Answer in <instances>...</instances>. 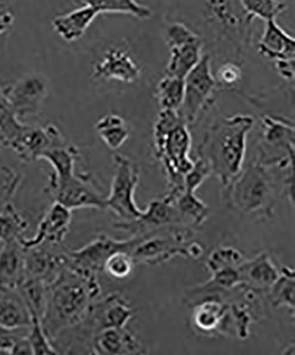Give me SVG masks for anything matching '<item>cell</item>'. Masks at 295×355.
<instances>
[{"mask_svg":"<svg viewBox=\"0 0 295 355\" xmlns=\"http://www.w3.org/2000/svg\"><path fill=\"white\" fill-rule=\"evenodd\" d=\"M27 338L33 354H58L37 317H31Z\"/></svg>","mask_w":295,"mask_h":355,"instance_id":"f35d334b","label":"cell"},{"mask_svg":"<svg viewBox=\"0 0 295 355\" xmlns=\"http://www.w3.org/2000/svg\"><path fill=\"white\" fill-rule=\"evenodd\" d=\"M68 250L64 244H40L26 249L25 278L50 284L65 268Z\"/></svg>","mask_w":295,"mask_h":355,"instance_id":"2e32d148","label":"cell"},{"mask_svg":"<svg viewBox=\"0 0 295 355\" xmlns=\"http://www.w3.org/2000/svg\"><path fill=\"white\" fill-rule=\"evenodd\" d=\"M25 255L21 242L0 245V290H17L24 281Z\"/></svg>","mask_w":295,"mask_h":355,"instance_id":"603a6c76","label":"cell"},{"mask_svg":"<svg viewBox=\"0 0 295 355\" xmlns=\"http://www.w3.org/2000/svg\"><path fill=\"white\" fill-rule=\"evenodd\" d=\"M15 17L8 8L0 6V35L8 33L14 26Z\"/></svg>","mask_w":295,"mask_h":355,"instance_id":"ee69618b","label":"cell"},{"mask_svg":"<svg viewBox=\"0 0 295 355\" xmlns=\"http://www.w3.org/2000/svg\"><path fill=\"white\" fill-rule=\"evenodd\" d=\"M30 324V311L18 290H0V325L18 329Z\"/></svg>","mask_w":295,"mask_h":355,"instance_id":"d4e9b609","label":"cell"},{"mask_svg":"<svg viewBox=\"0 0 295 355\" xmlns=\"http://www.w3.org/2000/svg\"><path fill=\"white\" fill-rule=\"evenodd\" d=\"M149 233L133 236L126 240H117L109 234H100L82 248L69 250L68 265L84 274L98 275L103 272L105 263L111 255L117 252L132 253Z\"/></svg>","mask_w":295,"mask_h":355,"instance_id":"8fae6325","label":"cell"},{"mask_svg":"<svg viewBox=\"0 0 295 355\" xmlns=\"http://www.w3.org/2000/svg\"><path fill=\"white\" fill-rule=\"evenodd\" d=\"M144 345L125 328L103 329L94 336L91 354L120 355L145 354Z\"/></svg>","mask_w":295,"mask_h":355,"instance_id":"d6986e66","label":"cell"},{"mask_svg":"<svg viewBox=\"0 0 295 355\" xmlns=\"http://www.w3.org/2000/svg\"><path fill=\"white\" fill-rule=\"evenodd\" d=\"M44 191L53 202H59L71 211L85 208L106 209V196L88 173H75L62 182H47Z\"/></svg>","mask_w":295,"mask_h":355,"instance_id":"7c38bea8","label":"cell"},{"mask_svg":"<svg viewBox=\"0 0 295 355\" xmlns=\"http://www.w3.org/2000/svg\"><path fill=\"white\" fill-rule=\"evenodd\" d=\"M275 68L285 80H294L295 74V60L288 61H278L274 62Z\"/></svg>","mask_w":295,"mask_h":355,"instance_id":"7bdbcfd3","label":"cell"},{"mask_svg":"<svg viewBox=\"0 0 295 355\" xmlns=\"http://www.w3.org/2000/svg\"><path fill=\"white\" fill-rule=\"evenodd\" d=\"M68 144L65 136L53 123L46 125H25L17 138L8 145L24 163L41 160L44 153Z\"/></svg>","mask_w":295,"mask_h":355,"instance_id":"9a60e30c","label":"cell"},{"mask_svg":"<svg viewBox=\"0 0 295 355\" xmlns=\"http://www.w3.org/2000/svg\"><path fill=\"white\" fill-rule=\"evenodd\" d=\"M193 139L179 110H161L154 126V150L167 180L168 189L184 187L191 170Z\"/></svg>","mask_w":295,"mask_h":355,"instance_id":"277c9868","label":"cell"},{"mask_svg":"<svg viewBox=\"0 0 295 355\" xmlns=\"http://www.w3.org/2000/svg\"><path fill=\"white\" fill-rule=\"evenodd\" d=\"M98 275H87L68 265L46 285V306L41 323L50 341L84 319L100 296Z\"/></svg>","mask_w":295,"mask_h":355,"instance_id":"6da1fadb","label":"cell"},{"mask_svg":"<svg viewBox=\"0 0 295 355\" xmlns=\"http://www.w3.org/2000/svg\"><path fill=\"white\" fill-rule=\"evenodd\" d=\"M185 94V79L165 75L157 85V98L161 110H179Z\"/></svg>","mask_w":295,"mask_h":355,"instance_id":"1f68e13d","label":"cell"},{"mask_svg":"<svg viewBox=\"0 0 295 355\" xmlns=\"http://www.w3.org/2000/svg\"><path fill=\"white\" fill-rule=\"evenodd\" d=\"M94 128L104 144L112 150H119L131 133L125 119L114 113L107 114L98 119Z\"/></svg>","mask_w":295,"mask_h":355,"instance_id":"83f0119b","label":"cell"},{"mask_svg":"<svg viewBox=\"0 0 295 355\" xmlns=\"http://www.w3.org/2000/svg\"><path fill=\"white\" fill-rule=\"evenodd\" d=\"M294 269L283 266L276 283L266 293V299L274 309L287 307L294 309Z\"/></svg>","mask_w":295,"mask_h":355,"instance_id":"f546056e","label":"cell"},{"mask_svg":"<svg viewBox=\"0 0 295 355\" xmlns=\"http://www.w3.org/2000/svg\"><path fill=\"white\" fill-rule=\"evenodd\" d=\"M165 37L170 50L165 75L185 78L201 61L204 40L180 21L171 22Z\"/></svg>","mask_w":295,"mask_h":355,"instance_id":"30bf717a","label":"cell"},{"mask_svg":"<svg viewBox=\"0 0 295 355\" xmlns=\"http://www.w3.org/2000/svg\"><path fill=\"white\" fill-rule=\"evenodd\" d=\"M30 223L14 205L0 211V243L21 242L25 237Z\"/></svg>","mask_w":295,"mask_h":355,"instance_id":"f1b7e54d","label":"cell"},{"mask_svg":"<svg viewBox=\"0 0 295 355\" xmlns=\"http://www.w3.org/2000/svg\"><path fill=\"white\" fill-rule=\"evenodd\" d=\"M91 76L96 80L134 84L141 77V69L128 51L112 47L95 62Z\"/></svg>","mask_w":295,"mask_h":355,"instance_id":"e0dca14e","label":"cell"},{"mask_svg":"<svg viewBox=\"0 0 295 355\" xmlns=\"http://www.w3.org/2000/svg\"><path fill=\"white\" fill-rule=\"evenodd\" d=\"M79 154L78 148L69 142L44 153L41 160L48 162L53 171L49 176L48 182H64L74 175L75 162L79 158Z\"/></svg>","mask_w":295,"mask_h":355,"instance_id":"484cf974","label":"cell"},{"mask_svg":"<svg viewBox=\"0 0 295 355\" xmlns=\"http://www.w3.org/2000/svg\"><path fill=\"white\" fill-rule=\"evenodd\" d=\"M84 5L96 9L100 14H123L148 20L153 11L148 6L139 4L136 0H81Z\"/></svg>","mask_w":295,"mask_h":355,"instance_id":"4dcf8cb0","label":"cell"},{"mask_svg":"<svg viewBox=\"0 0 295 355\" xmlns=\"http://www.w3.org/2000/svg\"><path fill=\"white\" fill-rule=\"evenodd\" d=\"M238 271L241 284L262 293H267L280 275L277 265L266 252L260 253L250 261L245 259Z\"/></svg>","mask_w":295,"mask_h":355,"instance_id":"7402d4cb","label":"cell"},{"mask_svg":"<svg viewBox=\"0 0 295 355\" xmlns=\"http://www.w3.org/2000/svg\"><path fill=\"white\" fill-rule=\"evenodd\" d=\"M211 175L212 171L208 162L197 155L191 170L184 178V188L187 191L195 192Z\"/></svg>","mask_w":295,"mask_h":355,"instance_id":"ab89813d","label":"cell"},{"mask_svg":"<svg viewBox=\"0 0 295 355\" xmlns=\"http://www.w3.org/2000/svg\"><path fill=\"white\" fill-rule=\"evenodd\" d=\"M255 123V119L246 114L219 117L209 126L197 148V155L208 162L223 188L242 170L247 138Z\"/></svg>","mask_w":295,"mask_h":355,"instance_id":"7a4b0ae2","label":"cell"},{"mask_svg":"<svg viewBox=\"0 0 295 355\" xmlns=\"http://www.w3.org/2000/svg\"><path fill=\"white\" fill-rule=\"evenodd\" d=\"M175 193V205L186 226L193 228L202 226L208 220L209 207L195 195L185 189H171Z\"/></svg>","mask_w":295,"mask_h":355,"instance_id":"4316f807","label":"cell"},{"mask_svg":"<svg viewBox=\"0 0 295 355\" xmlns=\"http://www.w3.org/2000/svg\"><path fill=\"white\" fill-rule=\"evenodd\" d=\"M215 78L217 85L223 87H234L242 79V69L237 62H227L217 69Z\"/></svg>","mask_w":295,"mask_h":355,"instance_id":"60d3db41","label":"cell"},{"mask_svg":"<svg viewBox=\"0 0 295 355\" xmlns=\"http://www.w3.org/2000/svg\"><path fill=\"white\" fill-rule=\"evenodd\" d=\"M0 245H1V243H0Z\"/></svg>","mask_w":295,"mask_h":355,"instance_id":"bcb514c9","label":"cell"},{"mask_svg":"<svg viewBox=\"0 0 295 355\" xmlns=\"http://www.w3.org/2000/svg\"><path fill=\"white\" fill-rule=\"evenodd\" d=\"M22 182V176L12 167L0 164V211L12 204Z\"/></svg>","mask_w":295,"mask_h":355,"instance_id":"8d00e7d4","label":"cell"},{"mask_svg":"<svg viewBox=\"0 0 295 355\" xmlns=\"http://www.w3.org/2000/svg\"><path fill=\"white\" fill-rule=\"evenodd\" d=\"M71 222V210L53 202L41 218L34 236H25L21 243L26 249L40 244H64Z\"/></svg>","mask_w":295,"mask_h":355,"instance_id":"ac0fdd59","label":"cell"},{"mask_svg":"<svg viewBox=\"0 0 295 355\" xmlns=\"http://www.w3.org/2000/svg\"><path fill=\"white\" fill-rule=\"evenodd\" d=\"M185 94L179 112L187 125H193L202 111L213 103L218 87L212 71L211 57L203 55L201 61L186 76Z\"/></svg>","mask_w":295,"mask_h":355,"instance_id":"9c48e42d","label":"cell"},{"mask_svg":"<svg viewBox=\"0 0 295 355\" xmlns=\"http://www.w3.org/2000/svg\"><path fill=\"white\" fill-rule=\"evenodd\" d=\"M227 303L224 295L213 294L203 297L193 303L192 324L201 334L220 333Z\"/></svg>","mask_w":295,"mask_h":355,"instance_id":"44dd1931","label":"cell"},{"mask_svg":"<svg viewBox=\"0 0 295 355\" xmlns=\"http://www.w3.org/2000/svg\"><path fill=\"white\" fill-rule=\"evenodd\" d=\"M24 123L18 119L0 85V135L3 147H8L24 128Z\"/></svg>","mask_w":295,"mask_h":355,"instance_id":"836d02e7","label":"cell"},{"mask_svg":"<svg viewBox=\"0 0 295 355\" xmlns=\"http://www.w3.org/2000/svg\"><path fill=\"white\" fill-rule=\"evenodd\" d=\"M31 317L41 320L46 301V284L36 279L25 278L17 288Z\"/></svg>","mask_w":295,"mask_h":355,"instance_id":"d6a6232c","label":"cell"},{"mask_svg":"<svg viewBox=\"0 0 295 355\" xmlns=\"http://www.w3.org/2000/svg\"><path fill=\"white\" fill-rule=\"evenodd\" d=\"M193 227L173 226L161 228L148 236L133 250L135 265H159L177 256L190 257Z\"/></svg>","mask_w":295,"mask_h":355,"instance_id":"52a82bcc","label":"cell"},{"mask_svg":"<svg viewBox=\"0 0 295 355\" xmlns=\"http://www.w3.org/2000/svg\"><path fill=\"white\" fill-rule=\"evenodd\" d=\"M173 226L186 225L176 207L175 196L169 192L163 198L152 200L138 220L114 224L117 230L132 234V236Z\"/></svg>","mask_w":295,"mask_h":355,"instance_id":"5bb4252c","label":"cell"},{"mask_svg":"<svg viewBox=\"0 0 295 355\" xmlns=\"http://www.w3.org/2000/svg\"><path fill=\"white\" fill-rule=\"evenodd\" d=\"M202 12L215 39L233 44L237 55L249 46L255 18L247 14L240 0H202Z\"/></svg>","mask_w":295,"mask_h":355,"instance_id":"5b68a950","label":"cell"},{"mask_svg":"<svg viewBox=\"0 0 295 355\" xmlns=\"http://www.w3.org/2000/svg\"><path fill=\"white\" fill-rule=\"evenodd\" d=\"M28 329H11L0 325V354H12V348L22 338L26 337Z\"/></svg>","mask_w":295,"mask_h":355,"instance_id":"b9f144b4","label":"cell"},{"mask_svg":"<svg viewBox=\"0 0 295 355\" xmlns=\"http://www.w3.org/2000/svg\"><path fill=\"white\" fill-rule=\"evenodd\" d=\"M244 9L253 18L265 21L276 19L287 9V2L278 0H240Z\"/></svg>","mask_w":295,"mask_h":355,"instance_id":"d590c367","label":"cell"},{"mask_svg":"<svg viewBox=\"0 0 295 355\" xmlns=\"http://www.w3.org/2000/svg\"><path fill=\"white\" fill-rule=\"evenodd\" d=\"M113 163L114 175L109 194L106 196V209L122 221L138 220L143 214L135 199L141 177L138 166L122 154L114 155Z\"/></svg>","mask_w":295,"mask_h":355,"instance_id":"ba28073f","label":"cell"},{"mask_svg":"<svg viewBox=\"0 0 295 355\" xmlns=\"http://www.w3.org/2000/svg\"><path fill=\"white\" fill-rule=\"evenodd\" d=\"M280 172L277 168L250 161L223 188V198L233 211L247 216L269 220L274 217L278 191L280 193Z\"/></svg>","mask_w":295,"mask_h":355,"instance_id":"3957f363","label":"cell"},{"mask_svg":"<svg viewBox=\"0 0 295 355\" xmlns=\"http://www.w3.org/2000/svg\"><path fill=\"white\" fill-rule=\"evenodd\" d=\"M245 261L242 253L233 247H219L208 255L206 266L211 272L225 268H238Z\"/></svg>","mask_w":295,"mask_h":355,"instance_id":"e575fe53","label":"cell"},{"mask_svg":"<svg viewBox=\"0 0 295 355\" xmlns=\"http://www.w3.org/2000/svg\"><path fill=\"white\" fill-rule=\"evenodd\" d=\"M19 119L37 116L50 93V82L42 73H30L11 84L1 85Z\"/></svg>","mask_w":295,"mask_h":355,"instance_id":"4fadbf2b","label":"cell"},{"mask_svg":"<svg viewBox=\"0 0 295 355\" xmlns=\"http://www.w3.org/2000/svg\"><path fill=\"white\" fill-rule=\"evenodd\" d=\"M258 53L272 62L295 60V40L276 19L265 21V30L257 44Z\"/></svg>","mask_w":295,"mask_h":355,"instance_id":"ffe728a7","label":"cell"},{"mask_svg":"<svg viewBox=\"0 0 295 355\" xmlns=\"http://www.w3.org/2000/svg\"><path fill=\"white\" fill-rule=\"evenodd\" d=\"M260 138L255 161L263 166L287 168L294 166V123L265 115L260 121Z\"/></svg>","mask_w":295,"mask_h":355,"instance_id":"8992f818","label":"cell"},{"mask_svg":"<svg viewBox=\"0 0 295 355\" xmlns=\"http://www.w3.org/2000/svg\"><path fill=\"white\" fill-rule=\"evenodd\" d=\"M98 15L96 9L84 5L53 18V28L60 39L66 42H75L84 37Z\"/></svg>","mask_w":295,"mask_h":355,"instance_id":"cb8c5ba5","label":"cell"},{"mask_svg":"<svg viewBox=\"0 0 295 355\" xmlns=\"http://www.w3.org/2000/svg\"><path fill=\"white\" fill-rule=\"evenodd\" d=\"M135 266L131 252H117L107 259L103 272L110 277L122 280L132 274Z\"/></svg>","mask_w":295,"mask_h":355,"instance_id":"74e56055","label":"cell"},{"mask_svg":"<svg viewBox=\"0 0 295 355\" xmlns=\"http://www.w3.org/2000/svg\"><path fill=\"white\" fill-rule=\"evenodd\" d=\"M1 146H3V141H2L1 135H0V147H1Z\"/></svg>","mask_w":295,"mask_h":355,"instance_id":"f6af8a7d","label":"cell"}]
</instances>
